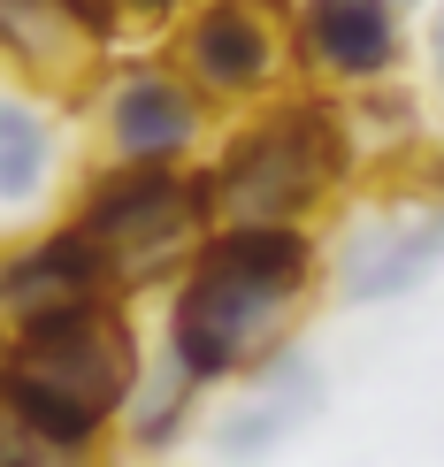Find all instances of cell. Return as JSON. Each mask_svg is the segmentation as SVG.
Here are the masks:
<instances>
[{"label":"cell","mask_w":444,"mask_h":467,"mask_svg":"<svg viewBox=\"0 0 444 467\" xmlns=\"http://www.w3.org/2000/svg\"><path fill=\"white\" fill-rule=\"evenodd\" d=\"M322 299L330 245L315 238V223H215L169 284L161 360L215 399L268 353H284Z\"/></svg>","instance_id":"obj_1"},{"label":"cell","mask_w":444,"mask_h":467,"mask_svg":"<svg viewBox=\"0 0 444 467\" xmlns=\"http://www.w3.org/2000/svg\"><path fill=\"white\" fill-rule=\"evenodd\" d=\"M200 161L215 184V223H315L368 177L337 92L322 85H284L238 108Z\"/></svg>","instance_id":"obj_2"},{"label":"cell","mask_w":444,"mask_h":467,"mask_svg":"<svg viewBox=\"0 0 444 467\" xmlns=\"http://www.w3.org/2000/svg\"><path fill=\"white\" fill-rule=\"evenodd\" d=\"M69 223L108 253L115 284L169 291L191 245L215 230V184L207 161H92L69 192Z\"/></svg>","instance_id":"obj_3"},{"label":"cell","mask_w":444,"mask_h":467,"mask_svg":"<svg viewBox=\"0 0 444 467\" xmlns=\"http://www.w3.org/2000/svg\"><path fill=\"white\" fill-rule=\"evenodd\" d=\"M146 337L130 299H85V306H54V315L8 322V383H46L85 406L123 421L130 383L146 376Z\"/></svg>","instance_id":"obj_4"},{"label":"cell","mask_w":444,"mask_h":467,"mask_svg":"<svg viewBox=\"0 0 444 467\" xmlns=\"http://www.w3.org/2000/svg\"><path fill=\"white\" fill-rule=\"evenodd\" d=\"M161 54L230 115L299 85L292 77V0H191L169 24Z\"/></svg>","instance_id":"obj_5"},{"label":"cell","mask_w":444,"mask_h":467,"mask_svg":"<svg viewBox=\"0 0 444 467\" xmlns=\"http://www.w3.org/2000/svg\"><path fill=\"white\" fill-rule=\"evenodd\" d=\"M85 100H92V146H100V161H200L215 146V115H222L169 54H153V62H108Z\"/></svg>","instance_id":"obj_6"},{"label":"cell","mask_w":444,"mask_h":467,"mask_svg":"<svg viewBox=\"0 0 444 467\" xmlns=\"http://www.w3.org/2000/svg\"><path fill=\"white\" fill-rule=\"evenodd\" d=\"M407 8L398 0H292V77L322 92L383 85L407 69Z\"/></svg>","instance_id":"obj_7"},{"label":"cell","mask_w":444,"mask_h":467,"mask_svg":"<svg viewBox=\"0 0 444 467\" xmlns=\"http://www.w3.org/2000/svg\"><path fill=\"white\" fill-rule=\"evenodd\" d=\"M437 268H444V215L421 200H391L376 215L345 223V238L330 245V299L391 306V299H414Z\"/></svg>","instance_id":"obj_8"},{"label":"cell","mask_w":444,"mask_h":467,"mask_svg":"<svg viewBox=\"0 0 444 467\" xmlns=\"http://www.w3.org/2000/svg\"><path fill=\"white\" fill-rule=\"evenodd\" d=\"M230 399L222 414H215V430H207V452H215L222 467H261L268 452H284L306 421L322 414V399H330V376L315 368V353L292 337L284 353H268L253 376H238L230 383Z\"/></svg>","instance_id":"obj_9"},{"label":"cell","mask_w":444,"mask_h":467,"mask_svg":"<svg viewBox=\"0 0 444 467\" xmlns=\"http://www.w3.org/2000/svg\"><path fill=\"white\" fill-rule=\"evenodd\" d=\"M85 299H130V291L115 284L108 253L92 245L69 215L0 245V315L8 322L54 315V306H85Z\"/></svg>","instance_id":"obj_10"},{"label":"cell","mask_w":444,"mask_h":467,"mask_svg":"<svg viewBox=\"0 0 444 467\" xmlns=\"http://www.w3.org/2000/svg\"><path fill=\"white\" fill-rule=\"evenodd\" d=\"M0 69L15 85H38L46 100H69V92H92L108 54L54 0H0Z\"/></svg>","instance_id":"obj_11"},{"label":"cell","mask_w":444,"mask_h":467,"mask_svg":"<svg viewBox=\"0 0 444 467\" xmlns=\"http://www.w3.org/2000/svg\"><path fill=\"white\" fill-rule=\"evenodd\" d=\"M69 177L62 115L46 108L38 85H0V215H38L54 207V192Z\"/></svg>","instance_id":"obj_12"},{"label":"cell","mask_w":444,"mask_h":467,"mask_svg":"<svg viewBox=\"0 0 444 467\" xmlns=\"http://www.w3.org/2000/svg\"><path fill=\"white\" fill-rule=\"evenodd\" d=\"M200 406H207V391L184 376V368H169L161 353H153L146 376L130 383V399H123L115 444H130L139 460H169V452H184V444H191V430H200Z\"/></svg>","instance_id":"obj_13"},{"label":"cell","mask_w":444,"mask_h":467,"mask_svg":"<svg viewBox=\"0 0 444 467\" xmlns=\"http://www.w3.org/2000/svg\"><path fill=\"white\" fill-rule=\"evenodd\" d=\"M337 108H345V130H353V146H360V169H383L391 177L407 153L429 139V115H421V92H407L398 77H383V85H353V92H337Z\"/></svg>","instance_id":"obj_14"},{"label":"cell","mask_w":444,"mask_h":467,"mask_svg":"<svg viewBox=\"0 0 444 467\" xmlns=\"http://www.w3.org/2000/svg\"><path fill=\"white\" fill-rule=\"evenodd\" d=\"M0 467H108V460H92V452H69V444H54V437H38L24 430V421L0 406Z\"/></svg>","instance_id":"obj_15"},{"label":"cell","mask_w":444,"mask_h":467,"mask_svg":"<svg viewBox=\"0 0 444 467\" xmlns=\"http://www.w3.org/2000/svg\"><path fill=\"white\" fill-rule=\"evenodd\" d=\"M54 8H62L100 54H115V47H123V31H130V8H123V0H54Z\"/></svg>","instance_id":"obj_16"},{"label":"cell","mask_w":444,"mask_h":467,"mask_svg":"<svg viewBox=\"0 0 444 467\" xmlns=\"http://www.w3.org/2000/svg\"><path fill=\"white\" fill-rule=\"evenodd\" d=\"M421 62H429V92L444 108V0H429V24H421Z\"/></svg>","instance_id":"obj_17"},{"label":"cell","mask_w":444,"mask_h":467,"mask_svg":"<svg viewBox=\"0 0 444 467\" xmlns=\"http://www.w3.org/2000/svg\"><path fill=\"white\" fill-rule=\"evenodd\" d=\"M123 8H130V24H153V31H169V24H177V16L191 8V0H123Z\"/></svg>","instance_id":"obj_18"},{"label":"cell","mask_w":444,"mask_h":467,"mask_svg":"<svg viewBox=\"0 0 444 467\" xmlns=\"http://www.w3.org/2000/svg\"><path fill=\"white\" fill-rule=\"evenodd\" d=\"M0 391H8V315H0Z\"/></svg>","instance_id":"obj_19"},{"label":"cell","mask_w":444,"mask_h":467,"mask_svg":"<svg viewBox=\"0 0 444 467\" xmlns=\"http://www.w3.org/2000/svg\"><path fill=\"white\" fill-rule=\"evenodd\" d=\"M398 8H407V16H414V8H429V0H398Z\"/></svg>","instance_id":"obj_20"}]
</instances>
